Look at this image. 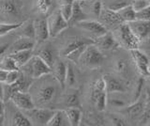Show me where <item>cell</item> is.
Here are the masks:
<instances>
[{"mask_svg": "<svg viewBox=\"0 0 150 126\" xmlns=\"http://www.w3.org/2000/svg\"><path fill=\"white\" fill-rule=\"evenodd\" d=\"M21 68L32 79L40 78L52 73V69L37 55L33 56L28 62Z\"/></svg>", "mask_w": 150, "mask_h": 126, "instance_id": "1", "label": "cell"}, {"mask_svg": "<svg viewBox=\"0 0 150 126\" xmlns=\"http://www.w3.org/2000/svg\"><path fill=\"white\" fill-rule=\"evenodd\" d=\"M103 60H104V57L100 50L92 43L88 44L86 47L79 59V62H81L84 67L97 68L103 63Z\"/></svg>", "mask_w": 150, "mask_h": 126, "instance_id": "2", "label": "cell"}, {"mask_svg": "<svg viewBox=\"0 0 150 126\" xmlns=\"http://www.w3.org/2000/svg\"><path fill=\"white\" fill-rule=\"evenodd\" d=\"M23 0H0V16L6 19H18L21 16Z\"/></svg>", "mask_w": 150, "mask_h": 126, "instance_id": "3", "label": "cell"}, {"mask_svg": "<svg viewBox=\"0 0 150 126\" xmlns=\"http://www.w3.org/2000/svg\"><path fill=\"white\" fill-rule=\"evenodd\" d=\"M117 40H119L120 43L124 45L127 49H136L138 48L139 40L131 32L128 23H122L116 29Z\"/></svg>", "mask_w": 150, "mask_h": 126, "instance_id": "4", "label": "cell"}, {"mask_svg": "<svg viewBox=\"0 0 150 126\" xmlns=\"http://www.w3.org/2000/svg\"><path fill=\"white\" fill-rule=\"evenodd\" d=\"M26 116L33 124L36 125H47L49 120L54 115V110L42 108V107H33L31 109L25 110Z\"/></svg>", "mask_w": 150, "mask_h": 126, "instance_id": "5", "label": "cell"}, {"mask_svg": "<svg viewBox=\"0 0 150 126\" xmlns=\"http://www.w3.org/2000/svg\"><path fill=\"white\" fill-rule=\"evenodd\" d=\"M49 26L50 37H56L69 26V23L64 19L60 10L54 11L47 19Z\"/></svg>", "mask_w": 150, "mask_h": 126, "instance_id": "6", "label": "cell"}, {"mask_svg": "<svg viewBox=\"0 0 150 126\" xmlns=\"http://www.w3.org/2000/svg\"><path fill=\"white\" fill-rule=\"evenodd\" d=\"M131 32L139 41L150 37V20H133L128 23Z\"/></svg>", "mask_w": 150, "mask_h": 126, "instance_id": "7", "label": "cell"}, {"mask_svg": "<svg viewBox=\"0 0 150 126\" xmlns=\"http://www.w3.org/2000/svg\"><path fill=\"white\" fill-rule=\"evenodd\" d=\"M9 100H11L13 104L22 110H28L35 107V103L28 92L16 91L11 95Z\"/></svg>", "mask_w": 150, "mask_h": 126, "instance_id": "8", "label": "cell"}, {"mask_svg": "<svg viewBox=\"0 0 150 126\" xmlns=\"http://www.w3.org/2000/svg\"><path fill=\"white\" fill-rule=\"evenodd\" d=\"M56 93V87L54 84H46L42 86L37 92L36 102L39 106L46 105L54 99Z\"/></svg>", "mask_w": 150, "mask_h": 126, "instance_id": "9", "label": "cell"}, {"mask_svg": "<svg viewBox=\"0 0 150 126\" xmlns=\"http://www.w3.org/2000/svg\"><path fill=\"white\" fill-rule=\"evenodd\" d=\"M94 44H95L98 49L110 51L115 49L117 46L119 45V43L115 38L112 34L106 32V33L102 34L100 36L97 37L96 41H94Z\"/></svg>", "mask_w": 150, "mask_h": 126, "instance_id": "10", "label": "cell"}, {"mask_svg": "<svg viewBox=\"0 0 150 126\" xmlns=\"http://www.w3.org/2000/svg\"><path fill=\"white\" fill-rule=\"evenodd\" d=\"M129 51H130L131 57H132V59L136 65V67H137L139 73L142 74L143 76L149 75L147 72V67L149 64L148 58L143 52H141L138 48L131 49Z\"/></svg>", "mask_w": 150, "mask_h": 126, "instance_id": "11", "label": "cell"}, {"mask_svg": "<svg viewBox=\"0 0 150 126\" xmlns=\"http://www.w3.org/2000/svg\"><path fill=\"white\" fill-rule=\"evenodd\" d=\"M76 25L78 27H80V28L90 32L91 34L95 35L96 37H98V36H100L107 32L105 26H103L101 23L97 22V21L86 19V20L78 22Z\"/></svg>", "mask_w": 150, "mask_h": 126, "instance_id": "12", "label": "cell"}, {"mask_svg": "<svg viewBox=\"0 0 150 126\" xmlns=\"http://www.w3.org/2000/svg\"><path fill=\"white\" fill-rule=\"evenodd\" d=\"M35 28V41L38 43H42L49 39V26L47 18H40L34 21Z\"/></svg>", "mask_w": 150, "mask_h": 126, "instance_id": "13", "label": "cell"}, {"mask_svg": "<svg viewBox=\"0 0 150 126\" xmlns=\"http://www.w3.org/2000/svg\"><path fill=\"white\" fill-rule=\"evenodd\" d=\"M53 76L60 85L61 88H64L66 86V73H67V64L62 60H56L52 67Z\"/></svg>", "mask_w": 150, "mask_h": 126, "instance_id": "14", "label": "cell"}, {"mask_svg": "<svg viewBox=\"0 0 150 126\" xmlns=\"http://www.w3.org/2000/svg\"><path fill=\"white\" fill-rule=\"evenodd\" d=\"M122 113L127 115L129 118L135 119L141 117L144 114V101H142L139 98L138 100H136L133 104L130 105H127L124 107V110H122Z\"/></svg>", "mask_w": 150, "mask_h": 126, "instance_id": "15", "label": "cell"}, {"mask_svg": "<svg viewBox=\"0 0 150 126\" xmlns=\"http://www.w3.org/2000/svg\"><path fill=\"white\" fill-rule=\"evenodd\" d=\"M35 44H36V41L34 39H30V38H27V37L21 36L18 40L14 41L11 46H9L8 49L11 50V53H15L22 50L34 49Z\"/></svg>", "mask_w": 150, "mask_h": 126, "instance_id": "16", "label": "cell"}, {"mask_svg": "<svg viewBox=\"0 0 150 126\" xmlns=\"http://www.w3.org/2000/svg\"><path fill=\"white\" fill-rule=\"evenodd\" d=\"M94 43V41L89 40V39H84V38H73L72 40H70L68 41V43L65 45V47L61 51V56L65 57L70 52H72L73 50L77 49L80 46L83 45H88V44H92Z\"/></svg>", "mask_w": 150, "mask_h": 126, "instance_id": "17", "label": "cell"}, {"mask_svg": "<svg viewBox=\"0 0 150 126\" xmlns=\"http://www.w3.org/2000/svg\"><path fill=\"white\" fill-rule=\"evenodd\" d=\"M105 80V85H106V92L107 94L108 93H121V92H125L126 90V88L123 85L120 80L116 79L112 76L110 75H106L103 77Z\"/></svg>", "mask_w": 150, "mask_h": 126, "instance_id": "18", "label": "cell"}, {"mask_svg": "<svg viewBox=\"0 0 150 126\" xmlns=\"http://www.w3.org/2000/svg\"><path fill=\"white\" fill-rule=\"evenodd\" d=\"M86 17H87V15H86V13L83 11L81 4H80V1L79 0H74L72 3V14H71V17H70L69 21L68 22L69 26L77 24V23L80 21L86 20Z\"/></svg>", "mask_w": 150, "mask_h": 126, "instance_id": "19", "label": "cell"}, {"mask_svg": "<svg viewBox=\"0 0 150 126\" xmlns=\"http://www.w3.org/2000/svg\"><path fill=\"white\" fill-rule=\"evenodd\" d=\"M8 56L15 60V62L18 65V67L21 68L25 64H26L28 62V60L33 57V49L18 51V52L9 54Z\"/></svg>", "mask_w": 150, "mask_h": 126, "instance_id": "20", "label": "cell"}, {"mask_svg": "<svg viewBox=\"0 0 150 126\" xmlns=\"http://www.w3.org/2000/svg\"><path fill=\"white\" fill-rule=\"evenodd\" d=\"M47 125L51 126H65V125H70L69 122L68 117L66 115V112L63 110H56L54 111V115L49 120Z\"/></svg>", "mask_w": 150, "mask_h": 126, "instance_id": "21", "label": "cell"}, {"mask_svg": "<svg viewBox=\"0 0 150 126\" xmlns=\"http://www.w3.org/2000/svg\"><path fill=\"white\" fill-rule=\"evenodd\" d=\"M103 21L105 23H107L108 25H120L122 23H124L121 20V18L119 17V15L117 14L116 11H112L109 9H107L105 11H101L100 16Z\"/></svg>", "mask_w": 150, "mask_h": 126, "instance_id": "22", "label": "cell"}, {"mask_svg": "<svg viewBox=\"0 0 150 126\" xmlns=\"http://www.w3.org/2000/svg\"><path fill=\"white\" fill-rule=\"evenodd\" d=\"M69 122L72 126H78L82 118V111L79 107H68L65 110Z\"/></svg>", "mask_w": 150, "mask_h": 126, "instance_id": "23", "label": "cell"}, {"mask_svg": "<svg viewBox=\"0 0 150 126\" xmlns=\"http://www.w3.org/2000/svg\"><path fill=\"white\" fill-rule=\"evenodd\" d=\"M37 56H39V57L52 69V67H53V65L55 61L53 49L49 47V46H45L44 48L40 49L39 52H38Z\"/></svg>", "mask_w": 150, "mask_h": 126, "instance_id": "24", "label": "cell"}, {"mask_svg": "<svg viewBox=\"0 0 150 126\" xmlns=\"http://www.w3.org/2000/svg\"><path fill=\"white\" fill-rule=\"evenodd\" d=\"M106 91V85H105V80L103 77L98 78V80L94 83L93 88H92V91H91V100L94 103L98 98V96L100 94V93Z\"/></svg>", "mask_w": 150, "mask_h": 126, "instance_id": "25", "label": "cell"}, {"mask_svg": "<svg viewBox=\"0 0 150 126\" xmlns=\"http://www.w3.org/2000/svg\"><path fill=\"white\" fill-rule=\"evenodd\" d=\"M116 12L124 23H129L130 21L135 20V11L130 4H129L128 6L124 7L123 9H121V10Z\"/></svg>", "mask_w": 150, "mask_h": 126, "instance_id": "26", "label": "cell"}, {"mask_svg": "<svg viewBox=\"0 0 150 126\" xmlns=\"http://www.w3.org/2000/svg\"><path fill=\"white\" fill-rule=\"evenodd\" d=\"M11 124L14 126H31L33 123L31 120L28 119V117L23 115L21 111H18L14 114L11 120Z\"/></svg>", "mask_w": 150, "mask_h": 126, "instance_id": "27", "label": "cell"}, {"mask_svg": "<svg viewBox=\"0 0 150 126\" xmlns=\"http://www.w3.org/2000/svg\"><path fill=\"white\" fill-rule=\"evenodd\" d=\"M23 22L20 23H0V36L8 34L9 32L20 28Z\"/></svg>", "mask_w": 150, "mask_h": 126, "instance_id": "28", "label": "cell"}, {"mask_svg": "<svg viewBox=\"0 0 150 126\" xmlns=\"http://www.w3.org/2000/svg\"><path fill=\"white\" fill-rule=\"evenodd\" d=\"M0 69L5 70V71L9 72V71H14V70H20V68L18 67V65L16 64L15 60H14L11 57L5 58L1 62H0Z\"/></svg>", "mask_w": 150, "mask_h": 126, "instance_id": "29", "label": "cell"}, {"mask_svg": "<svg viewBox=\"0 0 150 126\" xmlns=\"http://www.w3.org/2000/svg\"><path fill=\"white\" fill-rule=\"evenodd\" d=\"M76 81V74H75V71L73 68V65L71 64V61L67 63V73H66V85L69 87L73 86Z\"/></svg>", "mask_w": 150, "mask_h": 126, "instance_id": "30", "label": "cell"}, {"mask_svg": "<svg viewBox=\"0 0 150 126\" xmlns=\"http://www.w3.org/2000/svg\"><path fill=\"white\" fill-rule=\"evenodd\" d=\"M26 25H23V29L22 34L23 37H27V38L34 39L35 40V28H34V21H27L25 23Z\"/></svg>", "mask_w": 150, "mask_h": 126, "instance_id": "31", "label": "cell"}, {"mask_svg": "<svg viewBox=\"0 0 150 126\" xmlns=\"http://www.w3.org/2000/svg\"><path fill=\"white\" fill-rule=\"evenodd\" d=\"M88 4V9L96 17H100L102 11V5L100 0H86Z\"/></svg>", "mask_w": 150, "mask_h": 126, "instance_id": "32", "label": "cell"}, {"mask_svg": "<svg viewBox=\"0 0 150 126\" xmlns=\"http://www.w3.org/2000/svg\"><path fill=\"white\" fill-rule=\"evenodd\" d=\"M36 7L40 14L46 15L52 7V0H37Z\"/></svg>", "mask_w": 150, "mask_h": 126, "instance_id": "33", "label": "cell"}, {"mask_svg": "<svg viewBox=\"0 0 150 126\" xmlns=\"http://www.w3.org/2000/svg\"><path fill=\"white\" fill-rule=\"evenodd\" d=\"M87 45H83V46H80V47H78L77 49L73 50L72 52H70L69 54H68L67 56H66V58H67L69 61H71L73 63H79V59L80 58H81V56L83 54V52L84 51V49H86Z\"/></svg>", "mask_w": 150, "mask_h": 126, "instance_id": "34", "label": "cell"}, {"mask_svg": "<svg viewBox=\"0 0 150 126\" xmlns=\"http://www.w3.org/2000/svg\"><path fill=\"white\" fill-rule=\"evenodd\" d=\"M68 107H80V99L77 91H74L68 94L66 99Z\"/></svg>", "mask_w": 150, "mask_h": 126, "instance_id": "35", "label": "cell"}, {"mask_svg": "<svg viewBox=\"0 0 150 126\" xmlns=\"http://www.w3.org/2000/svg\"><path fill=\"white\" fill-rule=\"evenodd\" d=\"M107 99L108 98H107V92L106 91L100 93V94L98 96V98L94 103H95L96 107L98 111L105 110L106 105H107Z\"/></svg>", "mask_w": 150, "mask_h": 126, "instance_id": "36", "label": "cell"}, {"mask_svg": "<svg viewBox=\"0 0 150 126\" xmlns=\"http://www.w3.org/2000/svg\"><path fill=\"white\" fill-rule=\"evenodd\" d=\"M60 12L64 19L69 22L72 14V4H62L60 8Z\"/></svg>", "mask_w": 150, "mask_h": 126, "instance_id": "37", "label": "cell"}, {"mask_svg": "<svg viewBox=\"0 0 150 126\" xmlns=\"http://www.w3.org/2000/svg\"><path fill=\"white\" fill-rule=\"evenodd\" d=\"M107 104H109L112 107H118V108H124L127 105H128V103H127L124 99L122 98H110L109 100L107 99Z\"/></svg>", "mask_w": 150, "mask_h": 126, "instance_id": "38", "label": "cell"}, {"mask_svg": "<svg viewBox=\"0 0 150 126\" xmlns=\"http://www.w3.org/2000/svg\"><path fill=\"white\" fill-rule=\"evenodd\" d=\"M135 20H150V5L143 10L135 11Z\"/></svg>", "mask_w": 150, "mask_h": 126, "instance_id": "39", "label": "cell"}, {"mask_svg": "<svg viewBox=\"0 0 150 126\" xmlns=\"http://www.w3.org/2000/svg\"><path fill=\"white\" fill-rule=\"evenodd\" d=\"M20 74H21L20 70H14V71L8 72L5 84H12L14 82H16L19 79V77H20Z\"/></svg>", "mask_w": 150, "mask_h": 126, "instance_id": "40", "label": "cell"}, {"mask_svg": "<svg viewBox=\"0 0 150 126\" xmlns=\"http://www.w3.org/2000/svg\"><path fill=\"white\" fill-rule=\"evenodd\" d=\"M130 5L134 10V11H138L140 10H143V9L146 8L150 4L148 2V0H132Z\"/></svg>", "mask_w": 150, "mask_h": 126, "instance_id": "41", "label": "cell"}, {"mask_svg": "<svg viewBox=\"0 0 150 126\" xmlns=\"http://www.w3.org/2000/svg\"><path fill=\"white\" fill-rule=\"evenodd\" d=\"M129 2L127 0H118V1H115L114 3H112L109 6V10L112 11H118L121 9H123L124 7L129 5Z\"/></svg>", "mask_w": 150, "mask_h": 126, "instance_id": "42", "label": "cell"}, {"mask_svg": "<svg viewBox=\"0 0 150 126\" xmlns=\"http://www.w3.org/2000/svg\"><path fill=\"white\" fill-rule=\"evenodd\" d=\"M143 87H144V79L140 78L138 80L137 85H136L135 88V92H134V101L138 100L139 98L141 97V94H142L143 91Z\"/></svg>", "mask_w": 150, "mask_h": 126, "instance_id": "43", "label": "cell"}, {"mask_svg": "<svg viewBox=\"0 0 150 126\" xmlns=\"http://www.w3.org/2000/svg\"><path fill=\"white\" fill-rule=\"evenodd\" d=\"M115 70L118 73H124V72H126V70H127V64H126V62L124 61V60L119 59V60H117V61L115 62Z\"/></svg>", "mask_w": 150, "mask_h": 126, "instance_id": "44", "label": "cell"}, {"mask_svg": "<svg viewBox=\"0 0 150 126\" xmlns=\"http://www.w3.org/2000/svg\"><path fill=\"white\" fill-rule=\"evenodd\" d=\"M111 121H112V124L116 125V126H124V125H126L124 120H122L119 116H116V115H111Z\"/></svg>", "mask_w": 150, "mask_h": 126, "instance_id": "45", "label": "cell"}, {"mask_svg": "<svg viewBox=\"0 0 150 126\" xmlns=\"http://www.w3.org/2000/svg\"><path fill=\"white\" fill-rule=\"evenodd\" d=\"M144 113L150 115V92H147L146 100L144 101Z\"/></svg>", "mask_w": 150, "mask_h": 126, "instance_id": "46", "label": "cell"}, {"mask_svg": "<svg viewBox=\"0 0 150 126\" xmlns=\"http://www.w3.org/2000/svg\"><path fill=\"white\" fill-rule=\"evenodd\" d=\"M7 74H8L7 71L0 69V82L5 83V81H6V78H7Z\"/></svg>", "mask_w": 150, "mask_h": 126, "instance_id": "47", "label": "cell"}, {"mask_svg": "<svg viewBox=\"0 0 150 126\" xmlns=\"http://www.w3.org/2000/svg\"><path fill=\"white\" fill-rule=\"evenodd\" d=\"M8 47H9L8 43H4V44L0 45V57H1L2 55H4L5 53L7 52V50L8 49Z\"/></svg>", "mask_w": 150, "mask_h": 126, "instance_id": "48", "label": "cell"}, {"mask_svg": "<svg viewBox=\"0 0 150 126\" xmlns=\"http://www.w3.org/2000/svg\"><path fill=\"white\" fill-rule=\"evenodd\" d=\"M0 116H5V104L3 99H0Z\"/></svg>", "mask_w": 150, "mask_h": 126, "instance_id": "49", "label": "cell"}, {"mask_svg": "<svg viewBox=\"0 0 150 126\" xmlns=\"http://www.w3.org/2000/svg\"><path fill=\"white\" fill-rule=\"evenodd\" d=\"M0 99L4 100V86L2 85V82H0Z\"/></svg>", "mask_w": 150, "mask_h": 126, "instance_id": "50", "label": "cell"}, {"mask_svg": "<svg viewBox=\"0 0 150 126\" xmlns=\"http://www.w3.org/2000/svg\"><path fill=\"white\" fill-rule=\"evenodd\" d=\"M74 0H61V2H62V4H72ZM61 4V5H62Z\"/></svg>", "mask_w": 150, "mask_h": 126, "instance_id": "51", "label": "cell"}, {"mask_svg": "<svg viewBox=\"0 0 150 126\" xmlns=\"http://www.w3.org/2000/svg\"><path fill=\"white\" fill-rule=\"evenodd\" d=\"M4 122V116H0V125H3Z\"/></svg>", "mask_w": 150, "mask_h": 126, "instance_id": "52", "label": "cell"}, {"mask_svg": "<svg viewBox=\"0 0 150 126\" xmlns=\"http://www.w3.org/2000/svg\"><path fill=\"white\" fill-rule=\"evenodd\" d=\"M147 72H148V74H150V62H149L148 67H147Z\"/></svg>", "mask_w": 150, "mask_h": 126, "instance_id": "53", "label": "cell"}, {"mask_svg": "<svg viewBox=\"0 0 150 126\" xmlns=\"http://www.w3.org/2000/svg\"><path fill=\"white\" fill-rule=\"evenodd\" d=\"M148 2H149V4H150V0H148Z\"/></svg>", "mask_w": 150, "mask_h": 126, "instance_id": "54", "label": "cell"}, {"mask_svg": "<svg viewBox=\"0 0 150 126\" xmlns=\"http://www.w3.org/2000/svg\"><path fill=\"white\" fill-rule=\"evenodd\" d=\"M149 47H150V43H149Z\"/></svg>", "mask_w": 150, "mask_h": 126, "instance_id": "55", "label": "cell"}]
</instances>
